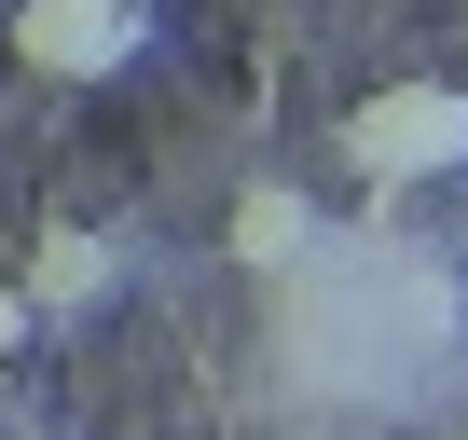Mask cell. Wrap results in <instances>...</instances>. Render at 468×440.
Returning a JSON list of instances; mask_svg holds the SVG:
<instances>
[{"label": "cell", "mask_w": 468, "mask_h": 440, "mask_svg": "<svg viewBox=\"0 0 468 440\" xmlns=\"http://www.w3.org/2000/svg\"><path fill=\"white\" fill-rule=\"evenodd\" d=\"M111 276H124V248H111V235H83V220H56V235L28 248V303H42V317L111 303Z\"/></svg>", "instance_id": "obj_4"}, {"label": "cell", "mask_w": 468, "mask_h": 440, "mask_svg": "<svg viewBox=\"0 0 468 440\" xmlns=\"http://www.w3.org/2000/svg\"><path fill=\"white\" fill-rule=\"evenodd\" d=\"M454 165H468V83L413 69V83H372V97H345V179H372V193H413V179H454Z\"/></svg>", "instance_id": "obj_1"}, {"label": "cell", "mask_w": 468, "mask_h": 440, "mask_svg": "<svg viewBox=\"0 0 468 440\" xmlns=\"http://www.w3.org/2000/svg\"><path fill=\"white\" fill-rule=\"evenodd\" d=\"M0 42L42 83H124L152 56V0H0Z\"/></svg>", "instance_id": "obj_2"}, {"label": "cell", "mask_w": 468, "mask_h": 440, "mask_svg": "<svg viewBox=\"0 0 468 440\" xmlns=\"http://www.w3.org/2000/svg\"><path fill=\"white\" fill-rule=\"evenodd\" d=\"M220 248L249 262V276H290V262L317 248V193H303V179H249L234 220H220Z\"/></svg>", "instance_id": "obj_3"}]
</instances>
